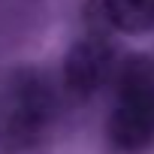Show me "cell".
Instances as JSON below:
<instances>
[{"mask_svg":"<svg viewBox=\"0 0 154 154\" xmlns=\"http://www.w3.org/2000/svg\"><path fill=\"white\" fill-rule=\"evenodd\" d=\"M109 30L118 33H148L154 30V0H100Z\"/></svg>","mask_w":154,"mask_h":154,"instance_id":"277c9868","label":"cell"},{"mask_svg":"<svg viewBox=\"0 0 154 154\" xmlns=\"http://www.w3.org/2000/svg\"><path fill=\"white\" fill-rule=\"evenodd\" d=\"M115 106L106 121V139L118 154H142L154 145V60L148 54H127L118 60Z\"/></svg>","mask_w":154,"mask_h":154,"instance_id":"6da1fadb","label":"cell"},{"mask_svg":"<svg viewBox=\"0 0 154 154\" xmlns=\"http://www.w3.org/2000/svg\"><path fill=\"white\" fill-rule=\"evenodd\" d=\"M57 109V97L51 79L36 66H21L6 82L3 103V130L15 142H33L45 133Z\"/></svg>","mask_w":154,"mask_h":154,"instance_id":"7a4b0ae2","label":"cell"},{"mask_svg":"<svg viewBox=\"0 0 154 154\" xmlns=\"http://www.w3.org/2000/svg\"><path fill=\"white\" fill-rule=\"evenodd\" d=\"M115 66L118 54L109 33L91 30L88 36L75 39L63 57V91L72 100H88L106 85H112Z\"/></svg>","mask_w":154,"mask_h":154,"instance_id":"3957f363","label":"cell"}]
</instances>
